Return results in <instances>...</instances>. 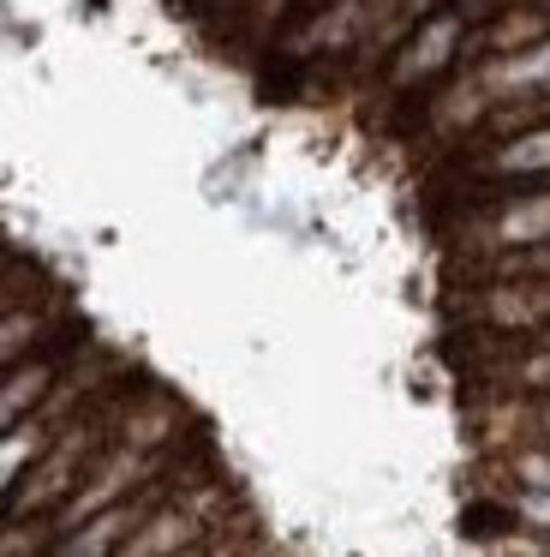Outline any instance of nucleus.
<instances>
[{"label":"nucleus","instance_id":"f257e3e1","mask_svg":"<svg viewBox=\"0 0 550 557\" xmlns=\"http://www.w3.org/2000/svg\"><path fill=\"white\" fill-rule=\"evenodd\" d=\"M538 240H550V181L509 186V193L478 198L449 216V264H485V258L521 252Z\"/></svg>","mask_w":550,"mask_h":557},{"label":"nucleus","instance_id":"f03ea898","mask_svg":"<svg viewBox=\"0 0 550 557\" xmlns=\"http://www.w3.org/2000/svg\"><path fill=\"white\" fill-rule=\"evenodd\" d=\"M203 444V425L198 432H186L179 444H162V449H143V444H126V437H114V444H102V456L90 461V468L78 473V485L66 492V504L48 516V533H66V528H78V521H90L96 509H108V504H120V497H132L143 480H155L162 468H174L186 449H198ZM54 540H48V552H54Z\"/></svg>","mask_w":550,"mask_h":557},{"label":"nucleus","instance_id":"7ed1b4c3","mask_svg":"<svg viewBox=\"0 0 550 557\" xmlns=\"http://www.w3.org/2000/svg\"><path fill=\"white\" fill-rule=\"evenodd\" d=\"M466 432L478 456L514 444H550V396H521V389H466Z\"/></svg>","mask_w":550,"mask_h":557},{"label":"nucleus","instance_id":"20e7f679","mask_svg":"<svg viewBox=\"0 0 550 557\" xmlns=\"http://www.w3.org/2000/svg\"><path fill=\"white\" fill-rule=\"evenodd\" d=\"M84 342H90L84 318H66V324H60L54 336L42 342V348H30L24 360H12L7 372H0V432H12L18 420H30L36 401L48 396V384L66 372V360L84 348Z\"/></svg>","mask_w":550,"mask_h":557},{"label":"nucleus","instance_id":"39448f33","mask_svg":"<svg viewBox=\"0 0 550 557\" xmlns=\"http://www.w3.org/2000/svg\"><path fill=\"white\" fill-rule=\"evenodd\" d=\"M461 73H473L478 85H485V97H490V102L538 97V90H550V37L526 42V49H509V54H490V61L461 66Z\"/></svg>","mask_w":550,"mask_h":557},{"label":"nucleus","instance_id":"423d86ee","mask_svg":"<svg viewBox=\"0 0 550 557\" xmlns=\"http://www.w3.org/2000/svg\"><path fill=\"white\" fill-rule=\"evenodd\" d=\"M485 492L509 509L514 528H526L550 552V485H485Z\"/></svg>","mask_w":550,"mask_h":557},{"label":"nucleus","instance_id":"0eeeda50","mask_svg":"<svg viewBox=\"0 0 550 557\" xmlns=\"http://www.w3.org/2000/svg\"><path fill=\"white\" fill-rule=\"evenodd\" d=\"M42 444H48V425L36 420V413H30V420H18L12 432H0V504H7V492L24 480V468L36 461V449H42Z\"/></svg>","mask_w":550,"mask_h":557},{"label":"nucleus","instance_id":"6e6552de","mask_svg":"<svg viewBox=\"0 0 550 557\" xmlns=\"http://www.w3.org/2000/svg\"><path fill=\"white\" fill-rule=\"evenodd\" d=\"M545 114H550V97H545Z\"/></svg>","mask_w":550,"mask_h":557}]
</instances>
